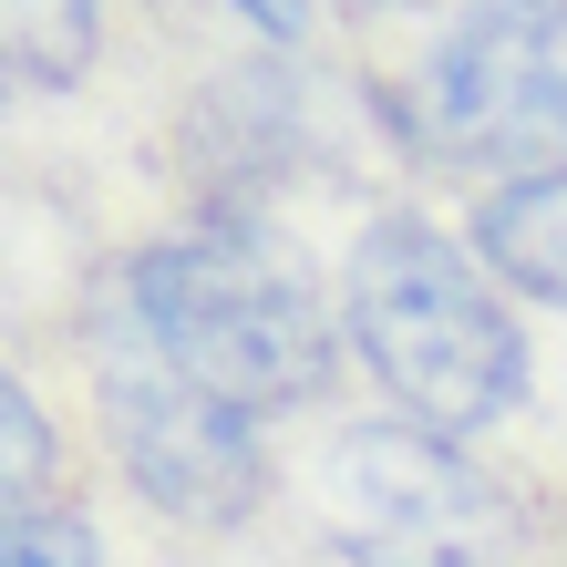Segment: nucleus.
Listing matches in <instances>:
<instances>
[{
    "instance_id": "nucleus-10",
    "label": "nucleus",
    "mask_w": 567,
    "mask_h": 567,
    "mask_svg": "<svg viewBox=\"0 0 567 567\" xmlns=\"http://www.w3.org/2000/svg\"><path fill=\"white\" fill-rule=\"evenodd\" d=\"M248 31H269V42H299V21H310V0H227Z\"/></svg>"
},
{
    "instance_id": "nucleus-4",
    "label": "nucleus",
    "mask_w": 567,
    "mask_h": 567,
    "mask_svg": "<svg viewBox=\"0 0 567 567\" xmlns=\"http://www.w3.org/2000/svg\"><path fill=\"white\" fill-rule=\"evenodd\" d=\"M83 351H93V392H104V423H114V454L135 495L176 526H238L269 485L258 464V433L238 403H217L207 382H186L176 361L155 351V330L135 320V289H93L83 310Z\"/></svg>"
},
{
    "instance_id": "nucleus-8",
    "label": "nucleus",
    "mask_w": 567,
    "mask_h": 567,
    "mask_svg": "<svg viewBox=\"0 0 567 567\" xmlns=\"http://www.w3.org/2000/svg\"><path fill=\"white\" fill-rule=\"evenodd\" d=\"M0 423H11V516H31L52 485V423L31 403V382H0Z\"/></svg>"
},
{
    "instance_id": "nucleus-7",
    "label": "nucleus",
    "mask_w": 567,
    "mask_h": 567,
    "mask_svg": "<svg viewBox=\"0 0 567 567\" xmlns=\"http://www.w3.org/2000/svg\"><path fill=\"white\" fill-rule=\"evenodd\" d=\"M104 42V0H11V73L62 93Z\"/></svg>"
},
{
    "instance_id": "nucleus-1",
    "label": "nucleus",
    "mask_w": 567,
    "mask_h": 567,
    "mask_svg": "<svg viewBox=\"0 0 567 567\" xmlns=\"http://www.w3.org/2000/svg\"><path fill=\"white\" fill-rule=\"evenodd\" d=\"M124 289H135V320L155 330V351L186 382H207L217 403H238L248 423L279 403H310L330 372V320L310 269L248 217H207L196 238L145 248Z\"/></svg>"
},
{
    "instance_id": "nucleus-2",
    "label": "nucleus",
    "mask_w": 567,
    "mask_h": 567,
    "mask_svg": "<svg viewBox=\"0 0 567 567\" xmlns=\"http://www.w3.org/2000/svg\"><path fill=\"white\" fill-rule=\"evenodd\" d=\"M341 320H351L361 361L382 372V392L433 433H475V423L526 403V330L495 310L475 258L423 217L361 227L351 279H341Z\"/></svg>"
},
{
    "instance_id": "nucleus-5",
    "label": "nucleus",
    "mask_w": 567,
    "mask_h": 567,
    "mask_svg": "<svg viewBox=\"0 0 567 567\" xmlns=\"http://www.w3.org/2000/svg\"><path fill=\"white\" fill-rule=\"evenodd\" d=\"M351 567H516L526 526L433 423H351L320 464Z\"/></svg>"
},
{
    "instance_id": "nucleus-11",
    "label": "nucleus",
    "mask_w": 567,
    "mask_h": 567,
    "mask_svg": "<svg viewBox=\"0 0 567 567\" xmlns=\"http://www.w3.org/2000/svg\"><path fill=\"white\" fill-rule=\"evenodd\" d=\"M351 11H413V0H351Z\"/></svg>"
},
{
    "instance_id": "nucleus-9",
    "label": "nucleus",
    "mask_w": 567,
    "mask_h": 567,
    "mask_svg": "<svg viewBox=\"0 0 567 567\" xmlns=\"http://www.w3.org/2000/svg\"><path fill=\"white\" fill-rule=\"evenodd\" d=\"M0 567H93V526L62 516V506H31V516H11V537H0Z\"/></svg>"
},
{
    "instance_id": "nucleus-6",
    "label": "nucleus",
    "mask_w": 567,
    "mask_h": 567,
    "mask_svg": "<svg viewBox=\"0 0 567 567\" xmlns=\"http://www.w3.org/2000/svg\"><path fill=\"white\" fill-rule=\"evenodd\" d=\"M475 248H485L526 299H557V310H567V165L495 186L485 217H475Z\"/></svg>"
},
{
    "instance_id": "nucleus-3",
    "label": "nucleus",
    "mask_w": 567,
    "mask_h": 567,
    "mask_svg": "<svg viewBox=\"0 0 567 567\" xmlns=\"http://www.w3.org/2000/svg\"><path fill=\"white\" fill-rule=\"evenodd\" d=\"M392 124L433 165H485V176H547L567 145V0H475L444 21L423 73L392 93Z\"/></svg>"
}]
</instances>
